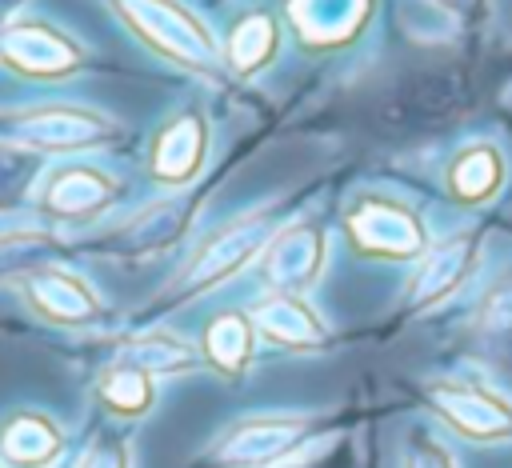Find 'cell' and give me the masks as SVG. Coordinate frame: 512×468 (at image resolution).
<instances>
[{"label": "cell", "mask_w": 512, "mask_h": 468, "mask_svg": "<svg viewBox=\"0 0 512 468\" xmlns=\"http://www.w3.org/2000/svg\"><path fill=\"white\" fill-rule=\"evenodd\" d=\"M116 8L156 52L188 68H216L224 60L212 32L192 12H184L176 0H116Z\"/></svg>", "instance_id": "1"}, {"label": "cell", "mask_w": 512, "mask_h": 468, "mask_svg": "<svg viewBox=\"0 0 512 468\" xmlns=\"http://www.w3.org/2000/svg\"><path fill=\"white\" fill-rule=\"evenodd\" d=\"M0 52L8 64H16L20 72H32V76H64L80 60V52L64 36H56L52 28H40V24L16 28L0 44Z\"/></svg>", "instance_id": "2"}, {"label": "cell", "mask_w": 512, "mask_h": 468, "mask_svg": "<svg viewBox=\"0 0 512 468\" xmlns=\"http://www.w3.org/2000/svg\"><path fill=\"white\" fill-rule=\"evenodd\" d=\"M440 412L464 428L468 436H500L512 428V408L488 392H476V388H464V384H444L432 392Z\"/></svg>", "instance_id": "3"}, {"label": "cell", "mask_w": 512, "mask_h": 468, "mask_svg": "<svg viewBox=\"0 0 512 468\" xmlns=\"http://www.w3.org/2000/svg\"><path fill=\"white\" fill-rule=\"evenodd\" d=\"M260 240H264V224H256V220L228 228L220 240H212V244L200 252V260H196L192 272H188V284H208V280H216V276H228L232 268H240V264L248 260L252 248H260Z\"/></svg>", "instance_id": "4"}, {"label": "cell", "mask_w": 512, "mask_h": 468, "mask_svg": "<svg viewBox=\"0 0 512 468\" xmlns=\"http://www.w3.org/2000/svg\"><path fill=\"white\" fill-rule=\"evenodd\" d=\"M200 148H204V128L196 116H180L172 120L160 140H156V176H168V180H184L188 172H196V160H200Z\"/></svg>", "instance_id": "5"}, {"label": "cell", "mask_w": 512, "mask_h": 468, "mask_svg": "<svg viewBox=\"0 0 512 468\" xmlns=\"http://www.w3.org/2000/svg\"><path fill=\"white\" fill-rule=\"evenodd\" d=\"M252 320H256L272 340H284V344H316V340L324 336L320 320H316L296 296H272V300H264V304L252 312Z\"/></svg>", "instance_id": "6"}, {"label": "cell", "mask_w": 512, "mask_h": 468, "mask_svg": "<svg viewBox=\"0 0 512 468\" xmlns=\"http://www.w3.org/2000/svg\"><path fill=\"white\" fill-rule=\"evenodd\" d=\"M100 128H104L100 116L76 112V108H48V112H36L20 124L24 136L44 140V144H80V140H92Z\"/></svg>", "instance_id": "7"}, {"label": "cell", "mask_w": 512, "mask_h": 468, "mask_svg": "<svg viewBox=\"0 0 512 468\" xmlns=\"http://www.w3.org/2000/svg\"><path fill=\"white\" fill-rule=\"evenodd\" d=\"M300 436V420H260L236 432V440L228 444L232 460H272L284 444H292Z\"/></svg>", "instance_id": "8"}, {"label": "cell", "mask_w": 512, "mask_h": 468, "mask_svg": "<svg viewBox=\"0 0 512 468\" xmlns=\"http://www.w3.org/2000/svg\"><path fill=\"white\" fill-rule=\"evenodd\" d=\"M468 252L472 244H448V248H436L420 272V280L412 284V292H420V300H436L444 288H452L464 272H468Z\"/></svg>", "instance_id": "9"}, {"label": "cell", "mask_w": 512, "mask_h": 468, "mask_svg": "<svg viewBox=\"0 0 512 468\" xmlns=\"http://www.w3.org/2000/svg\"><path fill=\"white\" fill-rule=\"evenodd\" d=\"M248 344H252V332L240 316H224L208 332V352L220 368H240L248 360Z\"/></svg>", "instance_id": "10"}, {"label": "cell", "mask_w": 512, "mask_h": 468, "mask_svg": "<svg viewBox=\"0 0 512 468\" xmlns=\"http://www.w3.org/2000/svg\"><path fill=\"white\" fill-rule=\"evenodd\" d=\"M276 252H280V260H284V268H288L284 276L308 280V276H312V264H316V256H320V240H316L312 228H292L288 236H280Z\"/></svg>", "instance_id": "11"}, {"label": "cell", "mask_w": 512, "mask_h": 468, "mask_svg": "<svg viewBox=\"0 0 512 468\" xmlns=\"http://www.w3.org/2000/svg\"><path fill=\"white\" fill-rule=\"evenodd\" d=\"M108 396L120 404V408H140L148 404V384L140 372H120L112 384H108Z\"/></svg>", "instance_id": "12"}, {"label": "cell", "mask_w": 512, "mask_h": 468, "mask_svg": "<svg viewBox=\"0 0 512 468\" xmlns=\"http://www.w3.org/2000/svg\"><path fill=\"white\" fill-rule=\"evenodd\" d=\"M408 468H452V460L444 456V448H440V444L420 440V444H416V452L408 456Z\"/></svg>", "instance_id": "13"}, {"label": "cell", "mask_w": 512, "mask_h": 468, "mask_svg": "<svg viewBox=\"0 0 512 468\" xmlns=\"http://www.w3.org/2000/svg\"><path fill=\"white\" fill-rule=\"evenodd\" d=\"M444 4H452V8H476V4H484V0H444Z\"/></svg>", "instance_id": "14"}]
</instances>
